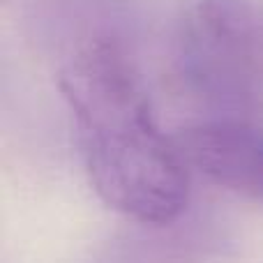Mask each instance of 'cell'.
I'll return each instance as SVG.
<instances>
[{"mask_svg": "<svg viewBox=\"0 0 263 263\" xmlns=\"http://www.w3.org/2000/svg\"><path fill=\"white\" fill-rule=\"evenodd\" d=\"M58 86L97 196L134 222H176L190 201L187 162L157 127L123 46L109 37L81 44L63 63Z\"/></svg>", "mask_w": 263, "mask_h": 263, "instance_id": "1", "label": "cell"}, {"mask_svg": "<svg viewBox=\"0 0 263 263\" xmlns=\"http://www.w3.org/2000/svg\"><path fill=\"white\" fill-rule=\"evenodd\" d=\"M180 60L203 95L238 106L254 102L263 92V30L250 0H199Z\"/></svg>", "mask_w": 263, "mask_h": 263, "instance_id": "2", "label": "cell"}, {"mask_svg": "<svg viewBox=\"0 0 263 263\" xmlns=\"http://www.w3.org/2000/svg\"><path fill=\"white\" fill-rule=\"evenodd\" d=\"M176 143L205 180L263 203V127L236 118L210 120L180 132Z\"/></svg>", "mask_w": 263, "mask_h": 263, "instance_id": "3", "label": "cell"}]
</instances>
